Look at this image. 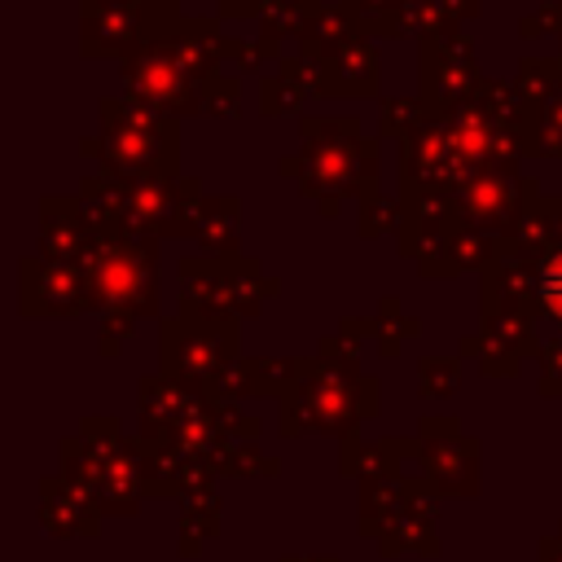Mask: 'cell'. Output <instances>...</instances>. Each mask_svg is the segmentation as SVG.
Returning a JSON list of instances; mask_svg holds the SVG:
<instances>
[{"mask_svg":"<svg viewBox=\"0 0 562 562\" xmlns=\"http://www.w3.org/2000/svg\"><path fill=\"white\" fill-rule=\"evenodd\" d=\"M558 57H562V31H558Z\"/></svg>","mask_w":562,"mask_h":562,"instance_id":"obj_37","label":"cell"},{"mask_svg":"<svg viewBox=\"0 0 562 562\" xmlns=\"http://www.w3.org/2000/svg\"><path fill=\"white\" fill-rule=\"evenodd\" d=\"M202 114H206V119H237V114H241V83H237V75H215V79H206Z\"/></svg>","mask_w":562,"mask_h":562,"instance_id":"obj_28","label":"cell"},{"mask_svg":"<svg viewBox=\"0 0 562 562\" xmlns=\"http://www.w3.org/2000/svg\"><path fill=\"white\" fill-rule=\"evenodd\" d=\"M422 119H430L426 105H422V97H386L382 110H378V127L391 140H404Z\"/></svg>","mask_w":562,"mask_h":562,"instance_id":"obj_25","label":"cell"},{"mask_svg":"<svg viewBox=\"0 0 562 562\" xmlns=\"http://www.w3.org/2000/svg\"><path fill=\"white\" fill-rule=\"evenodd\" d=\"M404 4H408V9H417V4H422V0H404Z\"/></svg>","mask_w":562,"mask_h":562,"instance_id":"obj_36","label":"cell"},{"mask_svg":"<svg viewBox=\"0 0 562 562\" xmlns=\"http://www.w3.org/2000/svg\"><path fill=\"white\" fill-rule=\"evenodd\" d=\"M101 136H83L79 154L97 158V171L110 180L136 176H180V119H162L127 97L97 101Z\"/></svg>","mask_w":562,"mask_h":562,"instance_id":"obj_3","label":"cell"},{"mask_svg":"<svg viewBox=\"0 0 562 562\" xmlns=\"http://www.w3.org/2000/svg\"><path fill=\"white\" fill-rule=\"evenodd\" d=\"M18 303H22V316L31 321L35 316H83L88 307H97L83 263H53L40 255L18 259Z\"/></svg>","mask_w":562,"mask_h":562,"instance_id":"obj_10","label":"cell"},{"mask_svg":"<svg viewBox=\"0 0 562 562\" xmlns=\"http://www.w3.org/2000/svg\"><path fill=\"white\" fill-rule=\"evenodd\" d=\"M180 180L184 176H136L119 180V206H123V233L167 241L180 206Z\"/></svg>","mask_w":562,"mask_h":562,"instance_id":"obj_14","label":"cell"},{"mask_svg":"<svg viewBox=\"0 0 562 562\" xmlns=\"http://www.w3.org/2000/svg\"><path fill=\"white\" fill-rule=\"evenodd\" d=\"M263 13V0H220L215 4V18H259Z\"/></svg>","mask_w":562,"mask_h":562,"instance_id":"obj_33","label":"cell"},{"mask_svg":"<svg viewBox=\"0 0 562 562\" xmlns=\"http://www.w3.org/2000/svg\"><path fill=\"white\" fill-rule=\"evenodd\" d=\"M307 101H312V97H307V88H303L285 66H277V70H268V75H259V114H263V119L299 114Z\"/></svg>","mask_w":562,"mask_h":562,"instance_id":"obj_23","label":"cell"},{"mask_svg":"<svg viewBox=\"0 0 562 562\" xmlns=\"http://www.w3.org/2000/svg\"><path fill=\"white\" fill-rule=\"evenodd\" d=\"M145 4H149V9H158V13H162V18H171V22H180V18H184V13H180V0H145Z\"/></svg>","mask_w":562,"mask_h":562,"instance_id":"obj_35","label":"cell"},{"mask_svg":"<svg viewBox=\"0 0 562 562\" xmlns=\"http://www.w3.org/2000/svg\"><path fill=\"white\" fill-rule=\"evenodd\" d=\"M325 0H263V13H259V35L281 44V40H303L312 13L321 9Z\"/></svg>","mask_w":562,"mask_h":562,"instance_id":"obj_22","label":"cell"},{"mask_svg":"<svg viewBox=\"0 0 562 562\" xmlns=\"http://www.w3.org/2000/svg\"><path fill=\"white\" fill-rule=\"evenodd\" d=\"M329 75V101L334 97H378V53L369 35H347L338 48H329L316 61Z\"/></svg>","mask_w":562,"mask_h":562,"instance_id":"obj_16","label":"cell"},{"mask_svg":"<svg viewBox=\"0 0 562 562\" xmlns=\"http://www.w3.org/2000/svg\"><path fill=\"white\" fill-rule=\"evenodd\" d=\"M544 391H562V338L544 342Z\"/></svg>","mask_w":562,"mask_h":562,"instance_id":"obj_32","label":"cell"},{"mask_svg":"<svg viewBox=\"0 0 562 562\" xmlns=\"http://www.w3.org/2000/svg\"><path fill=\"white\" fill-rule=\"evenodd\" d=\"M193 79H215L224 75V61H228V35H220V18L215 13H198V18H180L171 35L158 40Z\"/></svg>","mask_w":562,"mask_h":562,"instance_id":"obj_15","label":"cell"},{"mask_svg":"<svg viewBox=\"0 0 562 562\" xmlns=\"http://www.w3.org/2000/svg\"><path fill=\"white\" fill-rule=\"evenodd\" d=\"M536 198H540L536 176H522V167H492L443 202V237L474 233V237L509 241Z\"/></svg>","mask_w":562,"mask_h":562,"instance_id":"obj_5","label":"cell"},{"mask_svg":"<svg viewBox=\"0 0 562 562\" xmlns=\"http://www.w3.org/2000/svg\"><path fill=\"white\" fill-rule=\"evenodd\" d=\"M395 228H400V198H386L382 189L369 193V198L360 202V211H356V233H360L364 241H378V237H386V233H395Z\"/></svg>","mask_w":562,"mask_h":562,"instance_id":"obj_24","label":"cell"},{"mask_svg":"<svg viewBox=\"0 0 562 562\" xmlns=\"http://www.w3.org/2000/svg\"><path fill=\"white\" fill-rule=\"evenodd\" d=\"M176 22L149 9L145 0H79V57H119L127 61L132 53L158 44L171 35Z\"/></svg>","mask_w":562,"mask_h":562,"instance_id":"obj_7","label":"cell"},{"mask_svg":"<svg viewBox=\"0 0 562 562\" xmlns=\"http://www.w3.org/2000/svg\"><path fill=\"white\" fill-rule=\"evenodd\" d=\"M119 79H123V97L162 114V119H193L202 114L206 101V83L193 79L162 44H149L140 53H132L127 61H119Z\"/></svg>","mask_w":562,"mask_h":562,"instance_id":"obj_8","label":"cell"},{"mask_svg":"<svg viewBox=\"0 0 562 562\" xmlns=\"http://www.w3.org/2000/svg\"><path fill=\"white\" fill-rule=\"evenodd\" d=\"M299 154L281 158L277 171L299 184L303 198L321 206L325 220L342 215V202H364L378 193V140L364 136L356 114H303Z\"/></svg>","mask_w":562,"mask_h":562,"instance_id":"obj_1","label":"cell"},{"mask_svg":"<svg viewBox=\"0 0 562 562\" xmlns=\"http://www.w3.org/2000/svg\"><path fill=\"white\" fill-rule=\"evenodd\" d=\"M215 4H220V0H215Z\"/></svg>","mask_w":562,"mask_h":562,"instance_id":"obj_38","label":"cell"},{"mask_svg":"<svg viewBox=\"0 0 562 562\" xmlns=\"http://www.w3.org/2000/svg\"><path fill=\"white\" fill-rule=\"evenodd\" d=\"M378 325H382V356H391L400 338L417 334V321H404V316H400V299H395V294L382 299V307H378Z\"/></svg>","mask_w":562,"mask_h":562,"instance_id":"obj_30","label":"cell"},{"mask_svg":"<svg viewBox=\"0 0 562 562\" xmlns=\"http://www.w3.org/2000/svg\"><path fill=\"white\" fill-rule=\"evenodd\" d=\"M558 31H562V4L558 0H544L531 13L518 18V35L522 40H540V35H553L558 40Z\"/></svg>","mask_w":562,"mask_h":562,"instance_id":"obj_31","label":"cell"},{"mask_svg":"<svg viewBox=\"0 0 562 562\" xmlns=\"http://www.w3.org/2000/svg\"><path fill=\"white\" fill-rule=\"evenodd\" d=\"M558 4H562V0H558Z\"/></svg>","mask_w":562,"mask_h":562,"instance_id":"obj_39","label":"cell"},{"mask_svg":"<svg viewBox=\"0 0 562 562\" xmlns=\"http://www.w3.org/2000/svg\"><path fill=\"white\" fill-rule=\"evenodd\" d=\"M281 44L255 35V40H228V61H237V70H277L281 66Z\"/></svg>","mask_w":562,"mask_h":562,"instance_id":"obj_26","label":"cell"},{"mask_svg":"<svg viewBox=\"0 0 562 562\" xmlns=\"http://www.w3.org/2000/svg\"><path fill=\"white\" fill-rule=\"evenodd\" d=\"M536 154L540 158H562V88L536 114Z\"/></svg>","mask_w":562,"mask_h":562,"instance_id":"obj_27","label":"cell"},{"mask_svg":"<svg viewBox=\"0 0 562 562\" xmlns=\"http://www.w3.org/2000/svg\"><path fill=\"white\" fill-rule=\"evenodd\" d=\"M193 241L202 255H241V198L215 193L198 211V233Z\"/></svg>","mask_w":562,"mask_h":562,"instance_id":"obj_17","label":"cell"},{"mask_svg":"<svg viewBox=\"0 0 562 562\" xmlns=\"http://www.w3.org/2000/svg\"><path fill=\"white\" fill-rule=\"evenodd\" d=\"M474 105H479L492 123L518 132L522 145H527V110H522V97H518V88H514L509 79H487V75H483L479 88H474Z\"/></svg>","mask_w":562,"mask_h":562,"instance_id":"obj_20","label":"cell"},{"mask_svg":"<svg viewBox=\"0 0 562 562\" xmlns=\"http://www.w3.org/2000/svg\"><path fill=\"white\" fill-rule=\"evenodd\" d=\"M514 241L536 250V316H549L562 329V198L540 193L527 206Z\"/></svg>","mask_w":562,"mask_h":562,"instance_id":"obj_11","label":"cell"},{"mask_svg":"<svg viewBox=\"0 0 562 562\" xmlns=\"http://www.w3.org/2000/svg\"><path fill=\"white\" fill-rule=\"evenodd\" d=\"M83 272L101 307V351L114 356L132 338L136 321L158 312V241L136 233L97 237Z\"/></svg>","mask_w":562,"mask_h":562,"instance_id":"obj_2","label":"cell"},{"mask_svg":"<svg viewBox=\"0 0 562 562\" xmlns=\"http://www.w3.org/2000/svg\"><path fill=\"white\" fill-rule=\"evenodd\" d=\"M338 9L351 18V26L360 35H386V40L408 35V4L404 0H338Z\"/></svg>","mask_w":562,"mask_h":562,"instance_id":"obj_19","label":"cell"},{"mask_svg":"<svg viewBox=\"0 0 562 562\" xmlns=\"http://www.w3.org/2000/svg\"><path fill=\"white\" fill-rule=\"evenodd\" d=\"M202 202H206V189H202L193 176H184V180H180V206H176V224H171V237H189V241H193Z\"/></svg>","mask_w":562,"mask_h":562,"instance_id":"obj_29","label":"cell"},{"mask_svg":"<svg viewBox=\"0 0 562 562\" xmlns=\"http://www.w3.org/2000/svg\"><path fill=\"white\" fill-rule=\"evenodd\" d=\"M483 0H422L417 9H408V35L422 40H439L448 31H461V22H470L479 13Z\"/></svg>","mask_w":562,"mask_h":562,"instance_id":"obj_18","label":"cell"},{"mask_svg":"<svg viewBox=\"0 0 562 562\" xmlns=\"http://www.w3.org/2000/svg\"><path fill=\"white\" fill-rule=\"evenodd\" d=\"M180 312L202 321H241L277 294V281L263 272L259 255H184L176 263Z\"/></svg>","mask_w":562,"mask_h":562,"instance_id":"obj_4","label":"cell"},{"mask_svg":"<svg viewBox=\"0 0 562 562\" xmlns=\"http://www.w3.org/2000/svg\"><path fill=\"white\" fill-rule=\"evenodd\" d=\"M474 176H483L470 154L457 145L448 119H422L404 140H400V158H395V198H430V202H448L461 184H470Z\"/></svg>","mask_w":562,"mask_h":562,"instance_id":"obj_6","label":"cell"},{"mask_svg":"<svg viewBox=\"0 0 562 562\" xmlns=\"http://www.w3.org/2000/svg\"><path fill=\"white\" fill-rule=\"evenodd\" d=\"M347 35H356V26H351V18L338 9V0H329V4H321L316 13H312V22H307V31H303V40H299V57H307V61H321L329 48H338Z\"/></svg>","mask_w":562,"mask_h":562,"instance_id":"obj_21","label":"cell"},{"mask_svg":"<svg viewBox=\"0 0 562 562\" xmlns=\"http://www.w3.org/2000/svg\"><path fill=\"white\" fill-rule=\"evenodd\" d=\"M479 79H483L479 53L465 31H448L439 40L417 44V97H422L426 114H435V119L457 114L461 105L474 101Z\"/></svg>","mask_w":562,"mask_h":562,"instance_id":"obj_9","label":"cell"},{"mask_svg":"<svg viewBox=\"0 0 562 562\" xmlns=\"http://www.w3.org/2000/svg\"><path fill=\"white\" fill-rule=\"evenodd\" d=\"M422 373L435 382V391H448L452 378H457V364H448V360H430V364H422Z\"/></svg>","mask_w":562,"mask_h":562,"instance_id":"obj_34","label":"cell"},{"mask_svg":"<svg viewBox=\"0 0 562 562\" xmlns=\"http://www.w3.org/2000/svg\"><path fill=\"white\" fill-rule=\"evenodd\" d=\"M97 228L75 193H44L35 211V255L53 263H83Z\"/></svg>","mask_w":562,"mask_h":562,"instance_id":"obj_13","label":"cell"},{"mask_svg":"<svg viewBox=\"0 0 562 562\" xmlns=\"http://www.w3.org/2000/svg\"><path fill=\"white\" fill-rule=\"evenodd\" d=\"M237 347V321H202V316H167L162 321V360L171 373L202 378L228 360Z\"/></svg>","mask_w":562,"mask_h":562,"instance_id":"obj_12","label":"cell"}]
</instances>
